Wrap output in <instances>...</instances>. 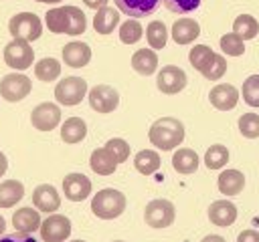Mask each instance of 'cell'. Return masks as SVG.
I'll return each instance as SVG.
<instances>
[{"mask_svg":"<svg viewBox=\"0 0 259 242\" xmlns=\"http://www.w3.org/2000/svg\"><path fill=\"white\" fill-rule=\"evenodd\" d=\"M71 242H85V240H71Z\"/></svg>","mask_w":259,"mask_h":242,"instance_id":"obj_48","label":"cell"},{"mask_svg":"<svg viewBox=\"0 0 259 242\" xmlns=\"http://www.w3.org/2000/svg\"><path fill=\"white\" fill-rule=\"evenodd\" d=\"M83 4L85 6H89V8H103V6H107V0H83Z\"/></svg>","mask_w":259,"mask_h":242,"instance_id":"obj_43","label":"cell"},{"mask_svg":"<svg viewBox=\"0 0 259 242\" xmlns=\"http://www.w3.org/2000/svg\"><path fill=\"white\" fill-rule=\"evenodd\" d=\"M144 28L138 20H125L123 24H119V40L123 44H134L142 38Z\"/></svg>","mask_w":259,"mask_h":242,"instance_id":"obj_34","label":"cell"},{"mask_svg":"<svg viewBox=\"0 0 259 242\" xmlns=\"http://www.w3.org/2000/svg\"><path fill=\"white\" fill-rule=\"evenodd\" d=\"M32 89V83L22 73H8L0 79V95L8 103H18L24 97H28Z\"/></svg>","mask_w":259,"mask_h":242,"instance_id":"obj_6","label":"cell"},{"mask_svg":"<svg viewBox=\"0 0 259 242\" xmlns=\"http://www.w3.org/2000/svg\"><path fill=\"white\" fill-rule=\"evenodd\" d=\"M113 242H123V240H113Z\"/></svg>","mask_w":259,"mask_h":242,"instance_id":"obj_49","label":"cell"},{"mask_svg":"<svg viewBox=\"0 0 259 242\" xmlns=\"http://www.w3.org/2000/svg\"><path fill=\"white\" fill-rule=\"evenodd\" d=\"M156 85H158V89H160L162 93H166V95H176V93H180V91L186 87V73H184L180 67L166 65V67H162V71L158 73Z\"/></svg>","mask_w":259,"mask_h":242,"instance_id":"obj_12","label":"cell"},{"mask_svg":"<svg viewBox=\"0 0 259 242\" xmlns=\"http://www.w3.org/2000/svg\"><path fill=\"white\" fill-rule=\"evenodd\" d=\"M0 242H36V240L28 234H16V236H4L0 238Z\"/></svg>","mask_w":259,"mask_h":242,"instance_id":"obj_42","label":"cell"},{"mask_svg":"<svg viewBox=\"0 0 259 242\" xmlns=\"http://www.w3.org/2000/svg\"><path fill=\"white\" fill-rule=\"evenodd\" d=\"M134 165L142 175H152L160 167V155L152 149H142L134 157Z\"/></svg>","mask_w":259,"mask_h":242,"instance_id":"obj_30","label":"cell"},{"mask_svg":"<svg viewBox=\"0 0 259 242\" xmlns=\"http://www.w3.org/2000/svg\"><path fill=\"white\" fill-rule=\"evenodd\" d=\"M32 127L38 131H53L61 121V109L55 103H38L30 113Z\"/></svg>","mask_w":259,"mask_h":242,"instance_id":"obj_11","label":"cell"},{"mask_svg":"<svg viewBox=\"0 0 259 242\" xmlns=\"http://www.w3.org/2000/svg\"><path fill=\"white\" fill-rule=\"evenodd\" d=\"M174 204L168 200H152L144 210V218L150 228H168L174 222Z\"/></svg>","mask_w":259,"mask_h":242,"instance_id":"obj_8","label":"cell"},{"mask_svg":"<svg viewBox=\"0 0 259 242\" xmlns=\"http://www.w3.org/2000/svg\"><path fill=\"white\" fill-rule=\"evenodd\" d=\"M32 204L38 212H47V214H53L55 210H59L61 206V198H59V192L51 186V184H40L34 188L32 192Z\"/></svg>","mask_w":259,"mask_h":242,"instance_id":"obj_15","label":"cell"},{"mask_svg":"<svg viewBox=\"0 0 259 242\" xmlns=\"http://www.w3.org/2000/svg\"><path fill=\"white\" fill-rule=\"evenodd\" d=\"M117 24H119V12L115 8H111V6L99 8L95 18H93V28L99 34H111Z\"/></svg>","mask_w":259,"mask_h":242,"instance_id":"obj_23","label":"cell"},{"mask_svg":"<svg viewBox=\"0 0 259 242\" xmlns=\"http://www.w3.org/2000/svg\"><path fill=\"white\" fill-rule=\"evenodd\" d=\"M34 2H45V4H59L61 0H34Z\"/></svg>","mask_w":259,"mask_h":242,"instance_id":"obj_47","label":"cell"},{"mask_svg":"<svg viewBox=\"0 0 259 242\" xmlns=\"http://www.w3.org/2000/svg\"><path fill=\"white\" fill-rule=\"evenodd\" d=\"M24 196V186L18 179H6L0 184V208H12Z\"/></svg>","mask_w":259,"mask_h":242,"instance_id":"obj_28","label":"cell"},{"mask_svg":"<svg viewBox=\"0 0 259 242\" xmlns=\"http://www.w3.org/2000/svg\"><path fill=\"white\" fill-rule=\"evenodd\" d=\"M34 60V50L26 40H10L4 46V63L14 71H26Z\"/></svg>","mask_w":259,"mask_h":242,"instance_id":"obj_7","label":"cell"},{"mask_svg":"<svg viewBox=\"0 0 259 242\" xmlns=\"http://www.w3.org/2000/svg\"><path fill=\"white\" fill-rule=\"evenodd\" d=\"M208 218L214 226H231L235 220H237V206L233 202H227V200H219V202H212L208 206Z\"/></svg>","mask_w":259,"mask_h":242,"instance_id":"obj_18","label":"cell"},{"mask_svg":"<svg viewBox=\"0 0 259 242\" xmlns=\"http://www.w3.org/2000/svg\"><path fill=\"white\" fill-rule=\"evenodd\" d=\"M89 105L97 113H111L119 105V93L109 85H95L89 91Z\"/></svg>","mask_w":259,"mask_h":242,"instance_id":"obj_10","label":"cell"},{"mask_svg":"<svg viewBox=\"0 0 259 242\" xmlns=\"http://www.w3.org/2000/svg\"><path fill=\"white\" fill-rule=\"evenodd\" d=\"M89 165L97 175H111L117 167V161L105 147H97L89 157Z\"/></svg>","mask_w":259,"mask_h":242,"instance_id":"obj_22","label":"cell"},{"mask_svg":"<svg viewBox=\"0 0 259 242\" xmlns=\"http://www.w3.org/2000/svg\"><path fill=\"white\" fill-rule=\"evenodd\" d=\"M8 30L14 38L32 42L42 34V22L32 12H18L8 20Z\"/></svg>","mask_w":259,"mask_h":242,"instance_id":"obj_4","label":"cell"},{"mask_svg":"<svg viewBox=\"0 0 259 242\" xmlns=\"http://www.w3.org/2000/svg\"><path fill=\"white\" fill-rule=\"evenodd\" d=\"M200 242H227L223 236H219V234H208V236H204Z\"/></svg>","mask_w":259,"mask_h":242,"instance_id":"obj_44","label":"cell"},{"mask_svg":"<svg viewBox=\"0 0 259 242\" xmlns=\"http://www.w3.org/2000/svg\"><path fill=\"white\" fill-rule=\"evenodd\" d=\"M227 73V60H225V56H221V54H217V58H214V63L210 65V69L202 75L204 79H208V81H219L223 75Z\"/></svg>","mask_w":259,"mask_h":242,"instance_id":"obj_40","label":"cell"},{"mask_svg":"<svg viewBox=\"0 0 259 242\" xmlns=\"http://www.w3.org/2000/svg\"><path fill=\"white\" fill-rule=\"evenodd\" d=\"M47 28L55 34H69L77 36L83 34L87 28V18L81 8L77 6H61V8H51L45 16Z\"/></svg>","mask_w":259,"mask_h":242,"instance_id":"obj_1","label":"cell"},{"mask_svg":"<svg viewBox=\"0 0 259 242\" xmlns=\"http://www.w3.org/2000/svg\"><path fill=\"white\" fill-rule=\"evenodd\" d=\"M65 198L71 202H83L91 194V179L83 173H69L63 179Z\"/></svg>","mask_w":259,"mask_h":242,"instance_id":"obj_13","label":"cell"},{"mask_svg":"<svg viewBox=\"0 0 259 242\" xmlns=\"http://www.w3.org/2000/svg\"><path fill=\"white\" fill-rule=\"evenodd\" d=\"M111 155H113V159L117 161V163H123L127 157H130V143L125 141V139H119V137H113V139H109L105 145H103Z\"/></svg>","mask_w":259,"mask_h":242,"instance_id":"obj_37","label":"cell"},{"mask_svg":"<svg viewBox=\"0 0 259 242\" xmlns=\"http://www.w3.org/2000/svg\"><path fill=\"white\" fill-rule=\"evenodd\" d=\"M202 0H162L164 8L174 14H186L190 10H196Z\"/></svg>","mask_w":259,"mask_h":242,"instance_id":"obj_39","label":"cell"},{"mask_svg":"<svg viewBox=\"0 0 259 242\" xmlns=\"http://www.w3.org/2000/svg\"><path fill=\"white\" fill-rule=\"evenodd\" d=\"M125 210V196L119 190L105 188L99 190L91 200V212L101 220H113Z\"/></svg>","mask_w":259,"mask_h":242,"instance_id":"obj_3","label":"cell"},{"mask_svg":"<svg viewBox=\"0 0 259 242\" xmlns=\"http://www.w3.org/2000/svg\"><path fill=\"white\" fill-rule=\"evenodd\" d=\"M208 101L214 109L219 111H231L235 109L237 101H239V93L233 85L229 83H221V85H214L208 93Z\"/></svg>","mask_w":259,"mask_h":242,"instance_id":"obj_14","label":"cell"},{"mask_svg":"<svg viewBox=\"0 0 259 242\" xmlns=\"http://www.w3.org/2000/svg\"><path fill=\"white\" fill-rule=\"evenodd\" d=\"M71 236V220L61 214H53L40 224L42 242H65Z\"/></svg>","mask_w":259,"mask_h":242,"instance_id":"obj_9","label":"cell"},{"mask_svg":"<svg viewBox=\"0 0 259 242\" xmlns=\"http://www.w3.org/2000/svg\"><path fill=\"white\" fill-rule=\"evenodd\" d=\"M217 184H219L221 194H225V196H237V194L243 192L245 175L239 169H225V171H221Z\"/></svg>","mask_w":259,"mask_h":242,"instance_id":"obj_21","label":"cell"},{"mask_svg":"<svg viewBox=\"0 0 259 242\" xmlns=\"http://www.w3.org/2000/svg\"><path fill=\"white\" fill-rule=\"evenodd\" d=\"M148 139L154 147L162 151H170L184 141V125L176 117H160L152 123L148 131Z\"/></svg>","mask_w":259,"mask_h":242,"instance_id":"obj_2","label":"cell"},{"mask_svg":"<svg viewBox=\"0 0 259 242\" xmlns=\"http://www.w3.org/2000/svg\"><path fill=\"white\" fill-rule=\"evenodd\" d=\"M61 75V63L53 56H47V58H40L36 65H34V77L42 83H51L55 81L57 77Z\"/></svg>","mask_w":259,"mask_h":242,"instance_id":"obj_31","label":"cell"},{"mask_svg":"<svg viewBox=\"0 0 259 242\" xmlns=\"http://www.w3.org/2000/svg\"><path fill=\"white\" fill-rule=\"evenodd\" d=\"M243 99L251 107H259V75H251L243 83Z\"/></svg>","mask_w":259,"mask_h":242,"instance_id":"obj_36","label":"cell"},{"mask_svg":"<svg viewBox=\"0 0 259 242\" xmlns=\"http://www.w3.org/2000/svg\"><path fill=\"white\" fill-rule=\"evenodd\" d=\"M221 50L229 56H241L245 52V42L241 36H237L235 32H229V34H223L221 36Z\"/></svg>","mask_w":259,"mask_h":242,"instance_id":"obj_35","label":"cell"},{"mask_svg":"<svg viewBox=\"0 0 259 242\" xmlns=\"http://www.w3.org/2000/svg\"><path fill=\"white\" fill-rule=\"evenodd\" d=\"M4 230H6V220L0 216V234H4Z\"/></svg>","mask_w":259,"mask_h":242,"instance_id":"obj_46","label":"cell"},{"mask_svg":"<svg viewBox=\"0 0 259 242\" xmlns=\"http://www.w3.org/2000/svg\"><path fill=\"white\" fill-rule=\"evenodd\" d=\"M87 135V125L81 117H69L61 125V139L65 143H79Z\"/></svg>","mask_w":259,"mask_h":242,"instance_id":"obj_27","label":"cell"},{"mask_svg":"<svg viewBox=\"0 0 259 242\" xmlns=\"http://www.w3.org/2000/svg\"><path fill=\"white\" fill-rule=\"evenodd\" d=\"M85 93H87V83L81 77H65L55 87V99L59 101V105H65V107L79 105Z\"/></svg>","mask_w":259,"mask_h":242,"instance_id":"obj_5","label":"cell"},{"mask_svg":"<svg viewBox=\"0 0 259 242\" xmlns=\"http://www.w3.org/2000/svg\"><path fill=\"white\" fill-rule=\"evenodd\" d=\"M214 58H217V52H212V48L206 46V44H194L192 50H190V54H188L190 65L198 73H202V75L210 69V65L214 63Z\"/></svg>","mask_w":259,"mask_h":242,"instance_id":"obj_26","label":"cell"},{"mask_svg":"<svg viewBox=\"0 0 259 242\" xmlns=\"http://www.w3.org/2000/svg\"><path fill=\"white\" fill-rule=\"evenodd\" d=\"M198 34H200V26L192 18H178L172 24V40L176 44H188V42L196 40Z\"/></svg>","mask_w":259,"mask_h":242,"instance_id":"obj_19","label":"cell"},{"mask_svg":"<svg viewBox=\"0 0 259 242\" xmlns=\"http://www.w3.org/2000/svg\"><path fill=\"white\" fill-rule=\"evenodd\" d=\"M146 38H148V44L154 48V50H160L166 46V40H168V28L162 20H154L148 24L146 28Z\"/></svg>","mask_w":259,"mask_h":242,"instance_id":"obj_32","label":"cell"},{"mask_svg":"<svg viewBox=\"0 0 259 242\" xmlns=\"http://www.w3.org/2000/svg\"><path fill=\"white\" fill-rule=\"evenodd\" d=\"M132 67L136 73L140 75H152L156 73V67H158V56L152 48H140L132 54Z\"/></svg>","mask_w":259,"mask_h":242,"instance_id":"obj_24","label":"cell"},{"mask_svg":"<svg viewBox=\"0 0 259 242\" xmlns=\"http://www.w3.org/2000/svg\"><path fill=\"white\" fill-rule=\"evenodd\" d=\"M237 242H259V232L257 230H243L239 234Z\"/></svg>","mask_w":259,"mask_h":242,"instance_id":"obj_41","label":"cell"},{"mask_svg":"<svg viewBox=\"0 0 259 242\" xmlns=\"http://www.w3.org/2000/svg\"><path fill=\"white\" fill-rule=\"evenodd\" d=\"M113 2L123 14L132 18H144L152 14L158 6V0H113Z\"/></svg>","mask_w":259,"mask_h":242,"instance_id":"obj_20","label":"cell"},{"mask_svg":"<svg viewBox=\"0 0 259 242\" xmlns=\"http://www.w3.org/2000/svg\"><path fill=\"white\" fill-rule=\"evenodd\" d=\"M40 214H38V210H34V208H28V206H24V208H18L16 212H14V216H12V226H14V230L18 232V234H30V232H34V230H40Z\"/></svg>","mask_w":259,"mask_h":242,"instance_id":"obj_17","label":"cell"},{"mask_svg":"<svg viewBox=\"0 0 259 242\" xmlns=\"http://www.w3.org/2000/svg\"><path fill=\"white\" fill-rule=\"evenodd\" d=\"M227 161H229V149L221 143L210 145L204 153V165L208 169H221V167L227 165Z\"/></svg>","mask_w":259,"mask_h":242,"instance_id":"obj_33","label":"cell"},{"mask_svg":"<svg viewBox=\"0 0 259 242\" xmlns=\"http://www.w3.org/2000/svg\"><path fill=\"white\" fill-rule=\"evenodd\" d=\"M6 169H8V159H6V155L0 151V177L6 173Z\"/></svg>","mask_w":259,"mask_h":242,"instance_id":"obj_45","label":"cell"},{"mask_svg":"<svg viewBox=\"0 0 259 242\" xmlns=\"http://www.w3.org/2000/svg\"><path fill=\"white\" fill-rule=\"evenodd\" d=\"M239 131L245 137H249V139L259 137V115H255V113L241 115V119H239Z\"/></svg>","mask_w":259,"mask_h":242,"instance_id":"obj_38","label":"cell"},{"mask_svg":"<svg viewBox=\"0 0 259 242\" xmlns=\"http://www.w3.org/2000/svg\"><path fill=\"white\" fill-rule=\"evenodd\" d=\"M233 32L243 40H251L259 34V22L251 14H239L233 22Z\"/></svg>","mask_w":259,"mask_h":242,"instance_id":"obj_29","label":"cell"},{"mask_svg":"<svg viewBox=\"0 0 259 242\" xmlns=\"http://www.w3.org/2000/svg\"><path fill=\"white\" fill-rule=\"evenodd\" d=\"M63 60L71 69H81V67L89 65V60H91V48H89V44L87 42H81V40L67 42L63 46Z\"/></svg>","mask_w":259,"mask_h":242,"instance_id":"obj_16","label":"cell"},{"mask_svg":"<svg viewBox=\"0 0 259 242\" xmlns=\"http://www.w3.org/2000/svg\"><path fill=\"white\" fill-rule=\"evenodd\" d=\"M172 167L178 173H194L198 169V155L190 147H182L172 155Z\"/></svg>","mask_w":259,"mask_h":242,"instance_id":"obj_25","label":"cell"}]
</instances>
